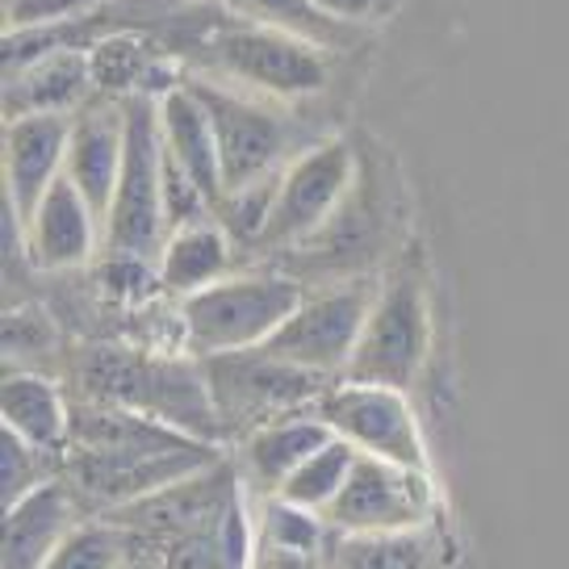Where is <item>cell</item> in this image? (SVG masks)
<instances>
[{
    "mask_svg": "<svg viewBox=\"0 0 569 569\" xmlns=\"http://www.w3.org/2000/svg\"><path fill=\"white\" fill-rule=\"evenodd\" d=\"M76 402L139 410L193 440L222 445V423L197 356H160L126 343H84L68 356Z\"/></svg>",
    "mask_w": 569,
    "mask_h": 569,
    "instance_id": "6da1fadb",
    "label": "cell"
},
{
    "mask_svg": "<svg viewBox=\"0 0 569 569\" xmlns=\"http://www.w3.org/2000/svg\"><path fill=\"white\" fill-rule=\"evenodd\" d=\"M184 63L193 68V76H210V80L231 84L239 92H260V97H272L281 106L319 97L331 80V63H327L322 47L298 34L272 30V26L234 18L231 9L193 51L184 54Z\"/></svg>",
    "mask_w": 569,
    "mask_h": 569,
    "instance_id": "7a4b0ae2",
    "label": "cell"
},
{
    "mask_svg": "<svg viewBox=\"0 0 569 569\" xmlns=\"http://www.w3.org/2000/svg\"><path fill=\"white\" fill-rule=\"evenodd\" d=\"M306 298V284L289 272L222 277L193 298H180V331L189 356L248 352L272 339Z\"/></svg>",
    "mask_w": 569,
    "mask_h": 569,
    "instance_id": "3957f363",
    "label": "cell"
},
{
    "mask_svg": "<svg viewBox=\"0 0 569 569\" xmlns=\"http://www.w3.org/2000/svg\"><path fill=\"white\" fill-rule=\"evenodd\" d=\"M197 360H201V373H206L213 410L222 423V440H248L251 431L277 419L315 410L322 393L336 386L331 377L284 365L264 348L197 356Z\"/></svg>",
    "mask_w": 569,
    "mask_h": 569,
    "instance_id": "277c9868",
    "label": "cell"
},
{
    "mask_svg": "<svg viewBox=\"0 0 569 569\" xmlns=\"http://www.w3.org/2000/svg\"><path fill=\"white\" fill-rule=\"evenodd\" d=\"M126 106V156L106 218V251L160 260L168 243L163 222V134L156 97H122Z\"/></svg>",
    "mask_w": 569,
    "mask_h": 569,
    "instance_id": "5b68a950",
    "label": "cell"
},
{
    "mask_svg": "<svg viewBox=\"0 0 569 569\" xmlns=\"http://www.w3.org/2000/svg\"><path fill=\"white\" fill-rule=\"evenodd\" d=\"M184 84L197 92V101L210 113L227 193L268 177V172H281L293 156L306 151L298 142L302 139L298 126L289 122L281 109L264 106V101H256L231 84H218L210 76H193V71H184Z\"/></svg>",
    "mask_w": 569,
    "mask_h": 569,
    "instance_id": "8992f818",
    "label": "cell"
},
{
    "mask_svg": "<svg viewBox=\"0 0 569 569\" xmlns=\"http://www.w3.org/2000/svg\"><path fill=\"white\" fill-rule=\"evenodd\" d=\"M431 319H427V293L415 272H398L393 281L377 289L373 310L365 331L356 339V352L339 381H365V386H390L407 393L427 360Z\"/></svg>",
    "mask_w": 569,
    "mask_h": 569,
    "instance_id": "52a82bcc",
    "label": "cell"
},
{
    "mask_svg": "<svg viewBox=\"0 0 569 569\" xmlns=\"http://www.w3.org/2000/svg\"><path fill=\"white\" fill-rule=\"evenodd\" d=\"M356 180V156L343 139L310 142L302 156L284 163L277 206L264 227V239L256 251H298L315 234L327 231V222L339 213L343 197Z\"/></svg>",
    "mask_w": 569,
    "mask_h": 569,
    "instance_id": "ba28073f",
    "label": "cell"
},
{
    "mask_svg": "<svg viewBox=\"0 0 569 569\" xmlns=\"http://www.w3.org/2000/svg\"><path fill=\"white\" fill-rule=\"evenodd\" d=\"M373 281H343L319 289V293H306L302 306L260 348L284 365H298L306 373H322L339 381L356 352V339L365 331V319L373 310Z\"/></svg>",
    "mask_w": 569,
    "mask_h": 569,
    "instance_id": "9c48e42d",
    "label": "cell"
},
{
    "mask_svg": "<svg viewBox=\"0 0 569 569\" xmlns=\"http://www.w3.org/2000/svg\"><path fill=\"white\" fill-rule=\"evenodd\" d=\"M319 419L339 440H348L365 457L423 469L427 473V448L419 419L410 410L407 393L390 386H365V381H336L319 398Z\"/></svg>",
    "mask_w": 569,
    "mask_h": 569,
    "instance_id": "30bf717a",
    "label": "cell"
},
{
    "mask_svg": "<svg viewBox=\"0 0 569 569\" xmlns=\"http://www.w3.org/2000/svg\"><path fill=\"white\" fill-rule=\"evenodd\" d=\"M336 532H407L436 523V490L423 469L356 457L339 498L322 511Z\"/></svg>",
    "mask_w": 569,
    "mask_h": 569,
    "instance_id": "8fae6325",
    "label": "cell"
},
{
    "mask_svg": "<svg viewBox=\"0 0 569 569\" xmlns=\"http://www.w3.org/2000/svg\"><path fill=\"white\" fill-rule=\"evenodd\" d=\"M234 498H243V473H239V461L222 457V461L206 465L189 478L163 486L156 495L126 502V507L97 519H109L113 528H122L126 536H139V540H177V536L213 528L231 511Z\"/></svg>",
    "mask_w": 569,
    "mask_h": 569,
    "instance_id": "7c38bea8",
    "label": "cell"
},
{
    "mask_svg": "<svg viewBox=\"0 0 569 569\" xmlns=\"http://www.w3.org/2000/svg\"><path fill=\"white\" fill-rule=\"evenodd\" d=\"M126 156V106L118 97H92L89 106L71 113V139H68V163L63 177L80 189V197L92 206V213L106 227L113 189L122 177Z\"/></svg>",
    "mask_w": 569,
    "mask_h": 569,
    "instance_id": "4fadbf2b",
    "label": "cell"
},
{
    "mask_svg": "<svg viewBox=\"0 0 569 569\" xmlns=\"http://www.w3.org/2000/svg\"><path fill=\"white\" fill-rule=\"evenodd\" d=\"M71 139V113H21L4 118V201L21 227L38 210L54 180L63 177Z\"/></svg>",
    "mask_w": 569,
    "mask_h": 569,
    "instance_id": "5bb4252c",
    "label": "cell"
},
{
    "mask_svg": "<svg viewBox=\"0 0 569 569\" xmlns=\"http://www.w3.org/2000/svg\"><path fill=\"white\" fill-rule=\"evenodd\" d=\"M97 239H106L101 218L68 177H59L38 201V210L26 218L21 251L38 272H71L89 264Z\"/></svg>",
    "mask_w": 569,
    "mask_h": 569,
    "instance_id": "9a60e30c",
    "label": "cell"
},
{
    "mask_svg": "<svg viewBox=\"0 0 569 569\" xmlns=\"http://www.w3.org/2000/svg\"><path fill=\"white\" fill-rule=\"evenodd\" d=\"M84 519V507L68 478L42 481L34 495L4 507V532H0V569H42L59 540Z\"/></svg>",
    "mask_w": 569,
    "mask_h": 569,
    "instance_id": "2e32d148",
    "label": "cell"
},
{
    "mask_svg": "<svg viewBox=\"0 0 569 569\" xmlns=\"http://www.w3.org/2000/svg\"><path fill=\"white\" fill-rule=\"evenodd\" d=\"M0 423L63 465L71 445V398L51 377L9 369L0 381Z\"/></svg>",
    "mask_w": 569,
    "mask_h": 569,
    "instance_id": "e0dca14e",
    "label": "cell"
},
{
    "mask_svg": "<svg viewBox=\"0 0 569 569\" xmlns=\"http://www.w3.org/2000/svg\"><path fill=\"white\" fill-rule=\"evenodd\" d=\"M331 436L336 431L322 423L319 410H302V415H289V419H277V423L251 431L248 440H239L243 486L272 498L289 481V473L302 461H310Z\"/></svg>",
    "mask_w": 569,
    "mask_h": 569,
    "instance_id": "ac0fdd59",
    "label": "cell"
},
{
    "mask_svg": "<svg viewBox=\"0 0 569 569\" xmlns=\"http://www.w3.org/2000/svg\"><path fill=\"white\" fill-rule=\"evenodd\" d=\"M97 89H92V68L84 47H59V51L34 59L30 68L18 76H4V118H21V113H76L89 106Z\"/></svg>",
    "mask_w": 569,
    "mask_h": 569,
    "instance_id": "d6986e66",
    "label": "cell"
},
{
    "mask_svg": "<svg viewBox=\"0 0 569 569\" xmlns=\"http://www.w3.org/2000/svg\"><path fill=\"white\" fill-rule=\"evenodd\" d=\"M160 130H163V151L189 172V177L206 189V197L218 201L227 193L222 184V160H218V139H213V126L206 106L197 101V92L180 80L172 92L160 97Z\"/></svg>",
    "mask_w": 569,
    "mask_h": 569,
    "instance_id": "ffe728a7",
    "label": "cell"
},
{
    "mask_svg": "<svg viewBox=\"0 0 569 569\" xmlns=\"http://www.w3.org/2000/svg\"><path fill=\"white\" fill-rule=\"evenodd\" d=\"M331 569H448V536L440 523L407 532H336L327 549Z\"/></svg>",
    "mask_w": 569,
    "mask_h": 569,
    "instance_id": "44dd1931",
    "label": "cell"
},
{
    "mask_svg": "<svg viewBox=\"0 0 569 569\" xmlns=\"http://www.w3.org/2000/svg\"><path fill=\"white\" fill-rule=\"evenodd\" d=\"M234 251L239 248L231 243V234L218 227V218L168 234L160 260H156L160 289L172 293V298H193V293L210 289V284H218L231 272Z\"/></svg>",
    "mask_w": 569,
    "mask_h": 569,
    "instance_id": "7402d4cb",
    "label": "cell"
},
{
    "mask_svg": "<svg viewBox=\"0 0 569 569\" xmlns=\"http://www.w3.org/2000/svg\"><path fill=\"white\" fill-rule=\"evenodd\" d=\"M213 4H222V9H231L234 18L256 21V26L298 34L306 42L322 47V51H348L360 38V26L322 13L319 4H310V0H213Z\"/></svg>",
    "mask_w": 569,
    "mask_h": 569,
    "instance_id": "603a6c76",
    "label": "cell"
},
{
    "mask_svg": "<svg viewBox=\"0 0 569 569\" xmlns=\"http://www.w3.org/2000/svg\"><path fill=\"white\" fill-rule=\"evenodd\" d=\"M356 457H360V452H356L348 440L331 436L310 461H302L293 473H289V481L277 490V498L293 502V507H306V511H319L322 516V511L339 498V490H343V481H348V473H352Z\"/></svg>",
    "mask_w": 569,
    "mask_h": 569,
    "instance_id": "cb8c5ba5",
    "label": "cell"
},
{
    "mask_svg": "<svg viewBox=\"0 0 569 569\" xmlns=\"http://www.w3.org/2000/svg\"><path fill=\"white\" fill-rule=\"evenodd\" d=\"M222 519L213 528L201 532L177 536V540H139V536H126V561L142 569H231L227 552H222Z\"/></svg>",
    "mask_w": 569,
    "mask_h": 569,
    "instance_id": "d4e9b609",
    "label": "cell"
},
{
    "mask_svg": "<svg viewBox=\"0 0 569 569\" xmlns=\"http://www.w3.org/2000/svg\"><path fill=\"white\" fill-rule=\"evenodd\" d=\"M284 172V168H281ZM281 172H268V177L251 180L243 189H231V193L218 201V227L231 234V243L239 251H256L260 239H264V227L272 218V206H277V189H281Z\"/></svg>",
    "mask_w": 569,
    "mask_h": 569,
    "instance_id": "484cf974",
    "label": "cell"
},
{
    "mask_svg": "<svg viewBox=\"0 0 569 569\" xmlns=\"http://www.w3.org/2000/svg\"><path fill=\"white\" fill-rule=\"evenodd\" d=\"M260 540L264 545H277V549L289 552H310V557H327L331 549V536L336 528L319 516V511H306V507H293L284 498H264L260 507Z\"/></svg>",
    "mask_w": 569,
    "mask_h": 569,
    "instance_id": "4316f807",
    "label": "cell"
},
{
    "mask_svg": "<svg viewBox=\"0 0 569 569\" xmlns=\"http://www.w3.org/2000/svg\"><path fill=\"white\" fill-rule=\"evenodd\" d=\"M126 566V536L109 519L84 516L71 528L59 549L47 557L42 569H122Z\"/></svg>",
    "mask_w": 569,
    "mask_h": 569,
    "instance_id": "83f0119b",
    "label": "cell"
},
{
    "mask_svg": "<svg viewBox=\"0 0 569 569\" xmlns=\"http://www.w3.org/2000/svg\"><path fill=\"white\" fill-rule=\"evenodd\" d=\"M63 473V465L38 452L34 445H26L18 431L0 427V490H4V507L21 502L26 495H34L42 481H51Z\"/></svg>",
    "mask_w": 569,
    "mask_h": 569,
    "instance_id": "f1b7e54d",
    "label": "cell"
},
{
    "mask_svg": "<svg viewBox=\"0 0 569 569\" xmlns=\"http://www.w3.org/2000/svg\"><path fill=\"white\" fill-rule=\"evenodd\" d=\"M109 0H4V30H34V26H59L80 21L106 9Z\"/></svg>",
    "mask_w": 569,
    "mask_h": 569,
    "instance_id": "f546056e",
    "label": "cell"
},
{
    "mask_svg": "<svg viewBox=\"0 0 569 569\" xmlns=\"http://www.w3.org/2000/svg\"><path fill=\"white\" fill-rule=\"evenodd\" d=\"M319 4L322 13H331L339 21H352V26H365V21H381L398 9V0H310Z\"/></svg>",
    "mask_w": 569,
    "mask_h": 569,
    "instance_id": "4dcf8cb0",
    "label": "cell"
},
{
    "mask_svg": "<svg viewBox=\"0 0 569 569\" xmlns=\"http://www.w3.org/2000/svg\"><path fill=\"white\" fill-rule=\"evenodd\" d=\"M251 569H331L327 566V557H310V552H289V549H277V545H256V561Z\"/></svg>",
    "mask_w": 569,
    "mask_h": 569,
    "instance_id": "1f68e13d",
    "label": "cell"
},
{
    "mask_svg": "<svg viewBox=\"0 0 569 569\" xmlns=\"http://www.w3.org/2000/svg\"><path fill=\"white\" fill-rule=\"evenodd\" d=\"M122 569H142V566H130V561H126V566Z\"/></svg>",
    "mask_w": 569,
    "mask_h": 569,
    "instance_id": "d6a6232c",
    "label": "cell"
}]
</instances>
